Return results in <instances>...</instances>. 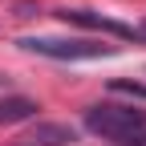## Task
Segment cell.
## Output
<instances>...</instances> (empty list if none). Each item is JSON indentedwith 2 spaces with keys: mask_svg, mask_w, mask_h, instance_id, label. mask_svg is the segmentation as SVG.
Wrapping results in <instances>:
<instances>
[{
  "mask_svg": "<svg viewBox=\"0 0 146 146\" xmlns=\"http://www.w3.org/2000/svg\"><path fill=\"white\" fill-rule=\"evenodd\" d=\"M65 25H81V29H94V33H110V36H122V41H142L134 25H122V21H110V16L98 12H85V8H61L57 12Z\"/></svg>",
  "mask_w": 146,
  "mask_h": 146,
  "instance_id": "3",
  "label": "cell"
},
{
  "mask_svg": "<svg viewBox=\"0 0 146 146\" xmlns=\"http://www.w3.org/2000/svg\"><path fill=\"white\" fill-rule=\"evenodd\" d=\"M110 89L114 94H130V98H138V102H146V85H138V81H110Z\"/></svg>",
  "mask_w": 146,
  "mask_h": 146,
  "instance_id": "6",
  "label": "cell"
},
{
  "mask_svg": "<svg viewBox=\"0 0 146 146\" xmlns=\"http://www.w3.org/2000/svg\"><path fill=\"white\" fill-rule=\"evenodd\" d=\"M25 53H36V57L49 61H94V57H114V45L106 41H85V36H21Z\"/></svg>",
  "mask_w": 146,
  "mask_h": 146,
  "instance_id": "2",
  "label": "cell"
},
{
  "mask_svg": "<svg viewBox=\"0 0 146 146\" xmlns=\"http://www.w3.org/2000/svg\"><path fill=\"white\" fill-rule=\"evenodd\" d=\"M33 114H36V102H33V98H21V94H12V98H0V126L29 122Z\"/></svg>",
  "mask_w": 146,
  "mask_h": 146,
  "instance_id": "5",
  "label": "cell"
},
{
  "mask_svg": "<svg viewBox=\"0 0 146 146\" xmlns=\"http://www.w3.org/2000/svg\"><path fill=\"white\" fill-rule=\"evenodd\" d=\"M138 36H142V41H146V21H142V25H138Z\"/></svg>",
  "mask_w": 146,
  "mask_h": 146,
  "instance_id": "7",
  "label": "cell"
},
{
  "mask_svg": "<svg viewBox=\"0 0 146 146\" xmlns=\"http://www.w3.org/2000/svg\"><path fill=\"white\" fill-rule=\"evenodd\" d=\"M25 142H33V146H73L77 142V130L65 126V122H36L25 134Z\"/></svg>",
  "mask_w": 146,
  "mask_h": 146,
  "instance_id": "4",
  "label": "cell"
},
{
  "mask_svg": "<svg viewBox=\"0 0 146 146\" xmlns=\"http://www.w3.org/2000/svg\"><path fill=\"white\" fill-rule=\"evenodd\" d=\"M85 130L114 142V146H146V114L134 106L102 102V106L85 110Z\"/></svg>",
  "mask_w": 146,
  "mask_h": 146,
  "instance_id": "1",
  "label": "cell"
}]
</instances>
